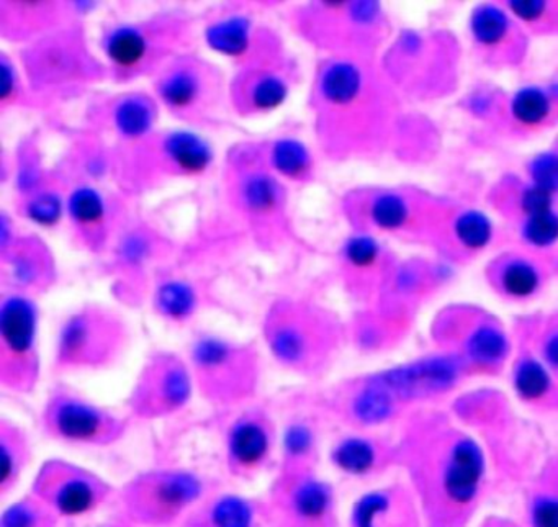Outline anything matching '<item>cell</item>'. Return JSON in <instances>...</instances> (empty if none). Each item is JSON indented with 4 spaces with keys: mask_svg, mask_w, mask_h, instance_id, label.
Masks as SVG:
<instances>
[{
    "mask_svg": "<svg viewBox=\"0 0 558 527\" xmlns=\"http://www.w3.org/2000/svg\"><path fill=\"white\" fill-rule=\"evenodd\" d=\"M407 431L398 462L410 468L430 527H465L486 480L478 442L444 415L411 419Z\"/></svg>",
    "mask_w": 558,
    "mask_h": 527,
    "instance_id": "cell-1",
    "label": "cell"
},
{
    "mask_svg": "<svg viewBox=\"0 0 558 527\" xmlns=\"http://www.w3.org/2000/svg\"><path fill=\"white\" fill-rule=\"evenodd\" d=\"M223 183L231 212L259 251L277 254L295 244L299 236L290 215L289 189L267 164L263 140L231 146Z\"/></svg>",
    "mask_w": 558,
    "mask_h": 527,
    "instance_id": "cell-2",
    "label": "cell"
},
{
    "mask_svg": "<svg viewBox=\"0 0 558 527\" xmlns=\"http://www.w3.org/2000/svg\"><path fill=\"white\" fill-rule=\"evenodd\" d=\"M197 20L182 9L159 10L138 19L113 20L100 29V58L109 81L129 85L153 79L174 59L195 51Z\"/></svg>",
    "mask_w": 558,
    "mask_h": 527,
    "instance_id": "cell-3",
    "label": "cell"
},
{
    "mask_svg": "<svg viewBox=\"0 0 558 527\" xmlns=\"http://www.w3.org/2000/svg\"><path fill=\"white\" fill-rule=\"evenodd\" d=\"M368 100L371 75L355 56H325L318 62L306 105L325 156L345 159L365 151Z\"/></svg>",
    "mask_w": 558,
    "mask_h": 527,
    "instance_id": "cell-4",
    "label": "cell"
},
{
    "mask_svg": "<svg viewBox=\"0 0 558 527\" xmlns=\"http://www.w3.org/2000/svg\"><path fill=\"white\" fill-rule=\"evenodd\" d=\"M348 337L339 318L305 297H279L263 318V339L277 366L305 380L331 370Z\"/></svg>",
    "mask_w": 558,
    "mask_h": 527,
    "instance_id": "cell-5",
    "label": "cell"
},
{
    "mask_svg": "<svg viewBox=\"0 0 558 527\" xmlns=\"http://www.w3.org/2000/svg\"><path fill=\"white\" fill-rule=\"evenodd\" d=\"M19 64L40 108L60 107L109 79L84 22H74L19 49Z\"/></svg>",
    "mask_w": 558,
    "mask_h": 527,
    "instance_id": "cell-6",
    "label": "cell"
},
{
    "mask_svg": "<svg viewBox=\"0 0 558 527\" xmlns=\"http://www.w3.org/2000/svg\"><path fill=\"white\" fill-rule=\"evenodd\" d=\"M217 153L205 134L184 128L156 130L140 143L117 147L116 183L123 196L155 192L175 180L202 179Z\"/></svg>",
    "mask_w": 558,
    "mask_h": 527,
    "instance_id": "cell-7",
    "label": "cell"
},
{
    "mask_svg": "<svg viewBox=\"0 0 558 527\" xmlns=\"http://www.w3.org/2000/svg\"><path fill=\"white\" fill-rule=\"evenodd\" d=\"M187 362L195 392L207 405L236 411L256 402L264 373L256 344L201 331L189 343Z\"/></svg>",
    "mask_w": 558,
    "mask_h": 527,
    "instance_id": "cell-8",
    "label": "cell"
},
{
    "mask_svg": "<svg viewBox=\"0 0 558 527\" xmlns=\"http://www.w3.org/2000/svg\"><path fill=\"white\" fill-rule=\"evenodd\" d=\"M132 343V327L116 308L80 304L58 326L51 370L58 376L107 372L125 359Z\"/></svg>",
    "mask_w": 558,
    "mask_h": 527,
    "instance_id": "cell-9",
    "label": "cell"
},
{
    "mask_svg": "<svg viewBox=\"0 0 558 527\" xmlns=\"http://www.w3.org/2000/svg\"><path fill=\"white\" fill-rule=\"evenodd\" d=\"M162 110L187 130L217 131L227 127L230 95L223 71L197 51L174 59L151 81Z\"/></svg>",
    "mask_w": 558,
    "mask_h": 527,
    "instance_id": "cell-10",
    "label": "cell"
},
{
    "mask_svg": "<svg viewBox=\"0 0 558 527\" xmlns=\"http://www.w3.org/2000/svg\"><path fill=\"white\" fill-rule=\"evenodd\" d=\"M207 496V483L195 471L159 468L130 480L120 491V504L123 519L135 527H172Z\"/></svg>",
    "mask_w": 558,
    "mask_h": 527,
    "instance_id": "cell-11",
    "label": "cell"
},
{
    "mask_svg": "<svg viewBox=\"0 0 558 527\" xmlns=\"http://www.w3.org/2000/svg\"><path fill=\"white\" fill-rule=\"evenodd\" d=\"M41 432L50 441L73 447L106 448L119 444L132 419L87 398L66 383L51 386L40 409Z\"/></svg>",
    "mask_w": 558,
    "mask_h": 527,
    "instance_id": "cell-12",
    "label": "cell"
},
{
    "mask_svg": "<svg viewBox=\"0 0 558 527\" xmlns=\"http://www.w3.org/2000/svg\"><path fill=\"white\" fill-rule=\"evenodd\" d=\"M174 251V242L158 228L130 219L106 254V272L117 300L138 307L149 298L156 275L171 262Z\"/></svg>",
    "mask_w": 558,
    "mask_h": 527,
    "instance_id": "cell-13",
    "label": "cell"
},
{
    "mask_svg": "<svg viewBox=\"0 0 558 527\" xmlns=\"http://www.w3.org/2000/svg\"><path fill=\"white\" fill-rule=\"evenodd\" d=\"M41 379L40 308L37 298L0 294V385L31 395Z\"/></svg>",
    "mask_w": 558,
    "mask_h": 527,
    "instance_id": "cell-14",
    "label": "cell"
},
{
    "mask_svg": "<svg viewBox=\"0 0 558 527\" xmlns=\"http://www.w3.org/2000/svg\"><path fill=\"white\" fill-rule=\"evenodd\" d=\"M195 393L187 357L156 349L148 354L130 388L125 415L132 421H162L184 411Z\"/></svg>",
    "mask_w": 558,
    "mask_h": 527,
    "instance_id": "cell-15",
    "label": "cell"
},
{
    "mask_svg": "<svg viewBox=\"0 0 558 527\" xmlns=\"http://www.w3.org/2000/svg\"><path fill=\"white\" fill-rule=\"evenodd\" d=\"M378 7L372 2H306L292 7L289 23L306 45L328 56H351Z\"/></svg>",
    "mask_w": 558,
    "mask_h": 527,
    "instance_id": "cell-16",
    "label": "cell"
},
{
    "mask_svg": "<svg viewBox=\"0 0 558 527\" xmlns=\"http://www.w3.org/2000/svg\"><path fill=\"white\" fill-rule=\"evenodd\" d=\"M264 504L276 527H339L335 488L316 470H279Z\"/></svg>",
    "mask_w": 558,
    "mask_h": 527,
    "instance_id": "cell-17",
    "label": "cell"
},
{
    "mask_svg": "<svg viewBox=\"0 0 558 527\" xmlns=\"http://www.w3.org/2000/svg\"><path fill=\"white\" fill-rule=\"evenodd\" d=\"M201 35L208 48L230 59L234 69L290 52L276 28L241 5L218 7L208 13Z\"/></svg>",
    "mask_w": 558,
    "mask_h": 527,
    "instance_id": "cell-18",
    "label": "cell"
},
{
    "mask_svg": "<svg viewBox=\"0 0 558 527\" xmlns=\"http://www.w3.org/2000/svg\"><path fill=\"white\" fill-rule=\"evenodd\" d=\"M60 272L53 249L41 236L24 232L2 212L0 219V287L37 298L57 285Z\"/></svg>",
    "mask_w": 558,
    "mask_h": 527,
    "instance_id": "cell-19",
    "label": "cell"
},
{
    "mask_svg": "<svg viewBox=\"0 0 558 527\" xmlns=\"http://www.w3.org/2000/svg\"><path fill=\"white\" fill-rule=\"evenodd\" d=\"M130 219L126 203L100 185L81 183L68 193V232L76 249L86 254L106 257Z\"/></svg>",
    "mask_w": 558,
    "mask_h": 527,
    "instance_id": "cell-20",
    "label": "cell"
},
{
    "mask_svg": "<svg viewBox=\"0 0 558 527\" xmlns=\"http://www.w3.org/2000/svg\"><path fill=\"white\" fill-rule=\"evenodd\" d=\"M300 77V64L292 52L241 65L228 81L231 111L240 118L272 113L289 100Z\"/></svg>",
    "mask_w": 558,
    "mask_h": 527,
    "instance_id": "cell-21",
    "label": "cell"
},
{
    "mask_svg": "<svg viewBox=\"0 0 558 527\" xmlns=\"http://www.w3.org/2000/svg\"><path fill=\"white\" fill-rule=\"evenodd\" d=\"M58 517H83L96 513L113 496L112 484L63 458H50L35 475L32 491Z\"/></svg>",
    "mask_w": 558,
    "mask_h": 527,
    "instance_id": "cell-22",
    "label": "cell"
},
{
    "mask_svg": "<svg viewBox=\"0 0 558 527\" xmlns=\"http://www.w3.org/2000/svg\"><path fill=\"white\" fill-rule=\"evenodd\" d=\"M310 402L323 415L338 419L355 431L390 424L407 408L377 373L344 380Z\"/></svg>",
    "mask_w": 558,
    "mask_h": 527,
    "instance_id": "cell-23",
    "label": "cell"
},
{
    "mask_svg": "<svg viewBox=\"0 0 558 527\" xmlns=\"http://www.w3.org/2000/svg\"><path fill=\"white\" fill-rule=\"evenodd\" d=\"M161 110L153 92L133 88L90 98L84 120L86 130L99 134L116 147H126L158 130Z\"/></svg>",
    "mask_w": 558,
    "mask_h": 527,
    "instance_id": "cell-24",
    "label": "cell"
},
{
    "mask_svg": "<svg viewBox=\"0 0 558 527\" xmlns=\"http://www.w3.org/2000/svg\"><path fill=\"white\" fill-rule=\"evenodd\" d=\"M233 412L225 429V464L233 477L251 480L272 464L279 451L280 429L270 409L260 403Z\"/></svg>",
    "mask_w": 558,
    "mask_h": 527,
    "instance_id": "cell-25",
    "label": "cell"
},
{
    "mask_svg": "<svg viewBox=\"0 0 558 527\" xmlns=\"http://www.w3.org/2000/svg\"><path fill=\"white\" fill-rule=\"evenodd\" d=\"M96 9L94 2H0V35L5 41L27 46Z\"/></svg>",
    "mask_w": 558,
    "mask_h": 527,
    "instance_id": "cell-26",
    "label": "cell"
},
{
    "mask_svg": "<svg viewBox=\"0 0 558 527\" xmlns=\"http://www.w3.org/2000/svg\"><path fill=\"white\" fill-rule=\"evenodd\" d=\"M462 373L460 360L450 357H434L411 366L398 367L377 373L381 382L403 403L426 402L450 392Z\"/></svg>",
    "mask_w": 558,
    "mask_h": 527,
    "instance_id": "cell-27",
    "label": "cell"
},
{
    "mask_svg": "<svg viewBox=\"0 0 558 527\" xmlns=\"http://www.w3.org/2000/svg\"><path fill=\"white\" fill-rule=\"evenodd\" d=\"M208 295L204 282L162 267L156 275L149 301L159 320L171 326H187L207 307Z\"/></svg>",
    "mask_w": 558,
    "mask_h": 527,
    "instance_id": "cell-28",
    "label": "cell"
},
{
    "mask_svg": "<svg viewBox=\"0 0 558 527\" xmlns=\"http://www.w3.org/2000/svg\"><path fill=\"white\" fill-rule=\"evenodd\" d=\"M323 412L310 399L283 422L279 470H316L322 455Z\"/></svg>",
    "mask_w": 558,
    "mask_h": 527,
    "instance_id": "cell-29",
    "label": "cell"
},
{
    "mask_svg": "<svg viewBox=\"0 0 558 527\" xmlns=\"http://www.w3.org/2000/svg\"><path fill=\"white\" fill-rule=\"evenodd\" d=\"M70 187L100 185L116 179L117 147L99 134L86 130L71 143L66 156L57 167Z\"/></svg>",
    "mask_w": 558,
    "mask_h": 527,
    "instance_id": "cell-30",
    "label": "cell"
},
{
    "mask_svg": "<svg viewBox=\"0 0 558 527\" xmlns=\"http://www.w3.org/2000/svg\"><path fill=\"white\" fill-rule=\"evenodd\" d=\"M332 467L348 477L368 478L398 462L397 444L364 431L342 435L329 451Z\"/></svg>",
    "mask_w": 558,
    "mask_h": 527,
    "instance_id": "cell-31",
    "label": "cell"
},
{
    "mask_svg": "<svg viewBox=\"0 0 558 527\" xmlns=\"http://www.w3.org/2000/svg\"><path fill=\"white\" fill-rule=\"evenodd\" d=\"M384 264V249L374 236L357 232L342 242L338 252V271L351 297L367 300L374 294Z\"/></svg>",
    "mask_w": 558,
    "mask_h": 527,
    "instance_id": "cell-32",
    "label": "cell"
},
{
    "mask_svg": "<svg viewBox=\"0 0 558 527\" xmlns=\"http://www.w3.org/2000/svg\"><path fill=\"white\" fill-rule=\"evenodd\" d=\"M351 527H420L416 507L401 487L378 488L359 498Z\"/></svg>",
    "mask_w": 558,
    "mask_h": 527,
    "instance_id": "cell-33",
    "label": "cell"
},
{
    "mask_svg": "<svg viewBox=\"0 0 558 527\" xmlns=\"http://www.w3.org/2000/svg\"><path fill=\"white\" fill-rule=\"evenodd\" d=\"M266 504L234 493L211 494L185 517L182 527H259Z\"/></svg>",
    "mask_w": 558,
    "mask_h": 527,
    "instance_id": "cell-34",
    "label": "cell"
},
{
    "mask_svg": "<svg viewBox=\"0 0 558 527\" xmlns=\"http://www.w3.org/2000/svg\"><path fill=\"white\" fill-rule=\"evenodd\" d=\"M519 402L544 415H558V379L537 357L524 356L512 369Z\"/></svg>",
    "mask_w": 558,
    "mask_h": 527,
    "instance_id": "cell-35",
    "label": "cell"
},
{
    "mask_svg": "<svg viewBox=\"0 0 558 527\" xmlns=\"http://www.w3.org/2000/svg\"><path fill=\"white\" fill-rule=\"evenodd\" d=\"M264 156L270 169L286 183L308 185L316 180V159L312 147L293 136V134H279V136L263 140Z\"/></svg>",
    "mask_w": 558,
    "mask_h": 527,
    "instance_id": "cell-36",
    "label": "cell"
},
{
    "mask_svg": "<svg viewBox=\"0 0 558 527\" xmlns=\"http://www.w3.org/2000/svg\"><path fill=\"white\" fill-rule=\"evenodd\" d=\"M34 457L32 439L14 419L0 418V496L8 498L17 488Z\"/></svg>",
    "mask_w": 558,
    "mask_h": 527,
    "instance_id": "cell-37",
    "label": "cell"
},
{
    "mask_svg": "<svg viewBox=\"0 0 558 527\" xmlns=\"http://www.w3.org/2000/svg\"><path fill=\"white\" fill-rule=\"evenodd\" d=\"M70 183L60 172L54 173L50 182L34 190L28 195L15 199V213L25 221L40 228H57L63 219H66L68 193Z\"/></svg>",
    "mask_w": 558,
    "mask_h": 527,
    "instance_id": "cell-38",
    "label": "cell"
},
{
    "mask_svg": "<svg viewBox=\"0 0 558 527\" xmlns=\"http://www.w3.org/2000/svg\"><path fill=\"white\" fill-rule=\"evenodd\" d=\"M492 280L502 297L529 300L544 284L541 267L524 255H506L493 264Z\"/></svg>",
    "mask_w": 558,
    "mask_h": 527,
    "instance_id": "cell-39",
    "label": "cell"
},
{
    "mask_svg": "<svg viewBox=\"0 0 558 527\" xmlns=\"http://www.w3.org/2000/svg\"><path fill=\"white\" fill-rule=\"evenodd\" d=\"M463 352L469 366L493 372L498 370L508 357V339L495 324L480 323L466 336Z\"/></svg>",
    "mask_w": 558,
    "mask_h": 527,
    "instance_id": "cell-40",
    "label": "cell"
},
{
    "mask_svg": "<svg viewBox=\"0 0 558 527\" xmlns=\"http://www.w3.org/2000/svg\"><path fill=\"white\" fill-rule=\"evenodd\" d=\"M38 101L35 100L24 72L17 59L11 55L0 52V111L8 113L11 110H35Z\"/></svg>",
    "mask_w": 558,
    "mask_h": 527,
    "instance_id": "cell-41",
    "label": "cell"
},
{
    "mask_svg": "<svg viewBox=\"0 0 558 527\" xmlns=\"http://www.w3.org/2000/svg\"><path fill=\"white\" fill-rule=\"evenodd\" d=\"M60 517L34 493L14 501L0 517V527H58Z\"/></svg>",
    "mask_w": 558,
    "mask_h": 527,
    "instance_id": "cell-42",
    "label": "cell"
},
{
    "mask_svg": "<svg viewBox=\"0 0 558 527\" xmlns=\"http://www.w3.org/2000/svg\"><path fill=\"white\" fill-rule=\"evenodd\" d=\"M529 520L531 527H558V460L532 493Z\"/></svg>",
    "mask_w": 558,
    "mask_h": 527,
    "instance_id": "cell-43",
    "label": "cell"
},
{
    "mask_svg": "<svg viewBox=\"0 0 558 527\" xmlns=\"http://www.w3.org/2000/svg\"><path fill=\"white\" fill-rule=\"evenodd\" d=\"M457 241L469 249V251H480L486 248L492 241L493 228L489 219L482 213H463L457 218L453 225Z\"/></svg>",
    "mask_w": 558,
    "mask_h": 527,
    "instance_id": "cell-44",
    "label": "cell"
},
{
    "mask_svg": "<svg viewBox=\"0 0 558 527\" xmlns=\"http://www.w3.org/2000/svg\"><path fill=\"white\" fill-rule=\"evenodd\" d=\"M548 113H550V100L541 88H524L512 100V115L522 124L534 127L547 120Z\"/></svg>",
    "mask_w": 558,
    "mask_h": 527,
    "instance_id": "cell-45",
    "label": "cell"
},
{
    "mask_svg": "<svg viewBox=\"0 0 558 527\" xmlns=\"http://www.w3.org/2000/svg\"><path fill=\"white\" fill-rule=\"evenodd\" d=\"M472 32L476 41L485 46H495L508 32V19L495 7H482L472 20Z\"/></svg>",
    "mask_w": 558,
    "mask_h": 527,
    "instance_id": "cell-46",
    "label": "cell"
},
{
    "mask_svg": "<svg viewBox=\"0 0 558 527\" xmlns=\"http://www.w3.org/2000/svg\"><path fill=\"white\" fill-rule=\"evenodd\" d=\"M522 238L532 248H548L558 241V215L554 212L542 213L525 219Z\"/></svg>",
    "mask_w": 558,
    "mask_h": 527,
    "instance_id": "cell-47",
    "label": "cell"
},
{
    "mask_svg": "<svg viewBox=\"0 0 558 527\" xmlns=\"http://www.w3.org/2000/svg\"><path fill=\"white\" fill-rule=\"evenodd\" d=\"M531 176L534 177V185L547 190V192H557L558 190V157L554 154H544V156L534 159L531 166Z\"/></svg>",
    "mask_w": 558,
    "mask_h": 527,
    "instance_id": "cell-48",
    "label": "cell"
},
{
    "mask_svg": "<svg viewBox=\"0 0 558 527\" xmlns=\"http://www.w3.org/2000/svg\"><path fill=\"white\" fill-rule=\"evenodd\" d=\"M521 208L527 218L551 212V193L537 185L529 187L522 193Z\"/></svg>",
    "mask_w": 558,
    "mask_h": 527,
    "instance_id": "cell-49",
    "label": "cell"
},
{
    "mask_svg": "<svg viewBox=\"0 0 558 527\" xmlns=\"http://www.w3.org/2000/svg\"><path fill=\"white\" fill-rule=\"evenodd\" d=\"M541 360L548 367L551 373L558 379V323L548 326L542 334Z\"/></svg>",
    "mask_w": 558,
    "mask_h": 527,
    "instance_id": "cell-50",
    "label": "cell"
},
{
    "mask_svg": "<svg viewBox=\"0 0 558 527\" xmlns=\"http://www.w3.org/2000/svg\"><path fill=\"white\" fill-rule=\"evenodd\" d=\"M512 12L524 20L541 19L542 13L545 12L544 2H512Z\"/></svg>",
    "mask_w": 558,
    "mask_h": 527,
    "instance_id": "cell-51",
    "label": "cell"
},
{
    "mask_svg": "<svg viewBox=\"0 0 558 527\" xmlns=\"http://www.w3.org/2000/svg\"><path fill=\"white\" fill-rule=\"evenodd\" d=\"M99 527H135L133 524H130L126 519H120V520H112V523L104 524V526Z\"/></svg>",
    "mask_w": 558,
    "mask_h": 527,
    "instance_id": "cell-52",
    "label": "cell"
},
{
    "mask_svg": "<svg viewBox=\"0 0 558 527\" xmlns=\"http://www.w3.org/2000/svg\"><path fill=\"white\" fill-rule=\"evenodd\" d=\"M488 527H518V526H514V524H511V523H493V524H489Z\"/></svg>",
    "mask_w": 558,
    "mask_h": 527,
    "instance_id": "cell-53",
    "label": "cell"
}]
</instances>
